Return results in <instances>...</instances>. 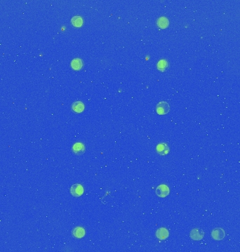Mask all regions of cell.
I'll use <instances>...</instances> for the list:
<instances>
[{
  "instance_id": "cell-1",
  "label": "cell",
  "mask_w": 240,
  "mask_h": 252,
  "mask_svg": "<svg viewBox=\"0 0 240 252\" xmlns=\"http://www.w3.org/2000/svg\"><path fill=\"white\" fill-rule=\"evenodd\" d=\"M70 193L75 197H80L84 193V188L81 184L76 183L71 186Z\"/></svg>"
},
{
  "instance_id": "cell-2",
  "label": "cell",
  "mask_w": 240,
  "mask_h": 252,
  "mask_svg": "<svg viewBox=\"0 0 240 252\" xmlns=\"http://www.w3.org/2000/svg\"><path fill=\"white\" fill-rule=\"evenodd\" d=\"M169 105L166 102H161L157 106V112L159 115L166 114V113L169 112Z\"/></svg>"
},
{
  "instance_id": "cell-3",
  "label": "cell",
  "mask_w": 240,
  "mask_h": 252,
  "mask_svg": "<svg viewBox=\"0 0 240 252\" xmlns=\"http://www.w3.org/2000/svg\"><path fill=\"white\" fill-rule=\"evenodd\" d=\"M156 193L160 197H165L169 194V188L165 184H162L157 188Z\"/></svg>"
},
{
  "instance_id": "cell-4",
  "label": "cell",
  "mask_w": 240,
  "mask_h": 252,
  "mask_svg": "<svg viewBox=\"0 0 240 252\" xmlns=\"http://www.w3.org/2000/svg\"><path fill=\"white\" fill-rule=\"evenodd\" d=\"M212 237L215 240H221L225 236V232L224 230L220 228H216L214 230H213L211 232Z\"/></svg>"
},
{
  "instance_id": "cell-5",
  "label": "cell",
  "mask_w": 240,
  "mask_h": 252,
  "mask_svg": "<svg viewBox=\"0 0 240 252\" xmlns=\"http://www.w3.org/2000/svg\"><path fill=\"white\" fill-rule=\"evenodd\" d=\"M204 236V232L200 228H195L191 230L190 237L194 240H200Z\"/></svg>"
},
{
  "instance_id": "cell-6",
  "label": "cell",
  "mask_w": 240,
  "mask_h": 252,
  "mask_svg": "<svg viewBox=\"0 0 240 252\" xmlns=\"http://www.w3.org/2000/svg\"><path fill=\"white\" fill-rule=\"evenodd\" d=\"M157 152L161 156L166 155L169 151V148L166 144L161 143L157 146Z\"/></svg>"
},
{
  "instance_id": "cell-7",
  "label": "cell",
  "mask_w": 240,
  "mask_h": 252,
  "mask_svg": "<svg viewBox=\"0 0 240 252\" xmlns=\"http://www.w3.org/2000/svg\"><path fill=\"white\" fill-rule=\"evenodd\" d=\"M84 151H85L84 146L83 144H81L80 142L75 144L74 146H72V151L74 152V153L77 154V155H81V154H83Z\"/></svg>"
},
{
  "instance_id": "cell-8",
  "label": "cell",
  "mask_w": 240,
  "mask_h": 252,
  "mask_svg": "<svg viewBox=\"0 0 240 252\" xmlns=\"http://www.w3.org/2000/svg\"><path fill=\"white\" fill-rule=\"evenodd\" d=\"M156 236L160 240H165L168 237V231L164 228H161L157 230Z\"/></svg>"
},
{
  "instance_id": "cell-9",
  "label": "cell",
  "mask_w": 240,
  "mask_h": 252,
  "mask_svg": "<svg viewBox=\"0 0 240 252\" xmlns=\"http://www.w3.org/2000/svg\"><path fill=\"white\" fill-rule=\"evenodd\" d=\"M72 233L76 238H81L85 235V230L81 227H77L72 230Z\"/></svg>"
},
{
  "instance_id": "cell-10",
  "label": "cell",
  "mask_w": 240,
  "mask_h": 252,
  "mask_svg": "<svg viewBox=\"0 0 240 252\" xmlns=\"http://www.w3.org/2000/svg\"><path fill=\"white\" fill-rule=\"evenodd\" d=\"M71 66H72V69L75 70H80L83 67V62L80 58H75L74 60H72V61L71 62Z\"/></svg>"
},
{
  "instance_id": "cell-11",
  "label": "cell",
  "mask_w": 240,
  "mask_h": 252,
  "mask_svg": "<svg viewBox=\"0 0 240 252\" xmlns=\"http://www.w3.org/2000/svg\"><path fill=\"white\" fill-rule=\"evenodd\" d=\"M72 108L74 112L77 113H81L82 112L84 109V105L83 104V102L77 101L73 103Z\"/></svg>"
},
{
  "instance_id": "cell-12",
  "label": "cell",
  "mask_w": 240,
  "mask_h": 252,
  "mask_svg": "<svg viewBox=\"0 0 240 252\" xmlns=\"http://www.w3.org/2000/svg\"><path fill=\"white\" fill-rule=\"evenodd\" d=\"M168 67V63L167 61L165 60H162L157 63V69L160 70V71L164 72L166 71Z\"/></svg>"
},
{
  "instance_id": "cell-13",
  "label": "cell",
  "mask_w": 240,
  "mask_h": 252,
  "mask_svg": "<svg viewBox=\"0 0 240 252\" xmlns=\"http://www.w3.org/2000/svg\"><path fill=\"white\" fill-rule=\"evenodd\" d=\"M157 25L160 27L161 28H167V26L168 25V19L165 17H162L160 18L157 21Z\"/></svg>"
},
{
  "instance_id": "cell-14",
  "label": "cell",
  "mask_w": 240,
  "mask_h": 252,
  "mask_svg": "<svg viewBox=\"0 0 240 252\" xmlns=\"http://www.w3.org/2000/svg\"><path fill=\"white\" fill-rule=\"evenodd\" d=\"M72 23L75 27H81L83 24L82 18H81L80 16H75L72 19Z\"/></svg>"
}]
</instances>
